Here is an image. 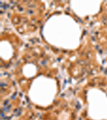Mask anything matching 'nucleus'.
Wrapping results in <instances>:
<instances>
[]
</instances>
